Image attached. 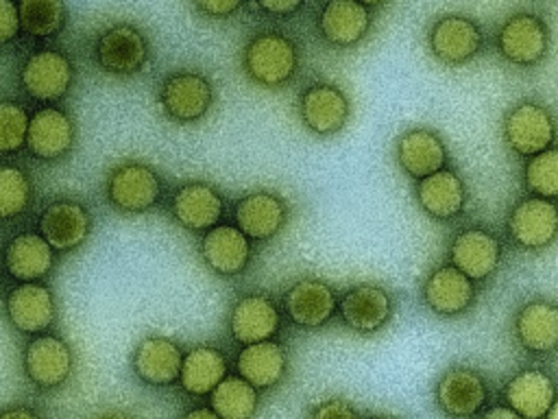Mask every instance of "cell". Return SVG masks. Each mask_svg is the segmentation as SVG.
Listing matches in <instances>:
<instances>
[{"label":"cell","mask_w":558,"mask_h":419,"mask_svg":"<svg viewBox=\"0 0 558 419\" xmlns=\"http://www.w3.org/2000/svg\"><path fill=\"white\" fill-rule=\"evenodd\" d=\"M242 63L248 79H253L257 85L279 87L294 76L299 52L290 37L275 31H264L246 44Z\"/></svg>","instance_id":"obj_1"},{"label":"cell","mask_w":558,"mask_h":419,"mask_svg":"<svg viewBox=\"0 0 558 419\" xmlns=\"http://www.w3.org/2000/svg\"><path fill=\"white\" fill-rule=\"evenodd\" d=\"M214 103V87L201 72L181 70L163 79L159 87V105L174 122L201 120Z\"/></svg>","instance_id":"obj_2"},{"label":"cell","mask_w":558,"mask_h":419,"mask_svg":"<svg viewBox=\"0 0 558 419\" xmlns=\"http://www.w3.org/2000/svg\"><path fill=\"white\" fill-rule=\"evenodd\" d=\"M501 133L517 155L534 157L549 148L556 137V127L551 113L541 103L523 100L506 113Z\"/></svg>","instance_id":"obj_3"},{"label":"cell","mask_w":558,"mask_h":419,"mask_svg":"<svg viewBox=\"0 0 558 419\" xmlns=\"http://www.w3.org/2000/svg\"><path fill=\"white\" fill-rule=\"evenodd\" d=\"M159 175L150 166L140 161L120 164L107 179V199L120 212H148L159 201Z\"/></svg>","instance_id":"obj_4"},{"label":"cell","mask_w":558,"mask_h":419,"mask_svg":"<svg viewBox=\"0 0 558 419\" xmlns=\"http://www.w3.org/2000/svg\"><path fill=\"white\" fill-rule=\"evenodd\" d=\"M497 48L501 57L514 65L538 63L549 48V31L545 20L534 13L510 15L497 33Z\"/></svg>","instance_id":"obj_5"},{"label":"cell","mask_w":558,"mask_h":419,"mask_svg":"<svg viewBox=\"0 0 558 419\" xmlns=\"http://www.w3.org/2000/svg\"><path fill=\"white\" fill-rule=\"evenodd\" d=\"M427 44L438 61L447 65H462L480 52L482 31L471 17L449 13L432 24L427 33Z\"/></svg>","instance_id":"obj_6"},{"label":"cell","mask_w":558,"mask_h":419,"mask_svg":"<svg viewBox=\"0 0 558 419\" xmlns=\"http://www.w3.org/2000/svg\"><path fill=\"white\" fill-rule=\"evenodd\" d=\"M22 85L39 103L61 100L74 79L70 59L61 50H37L22 65Z\"/></svg>","instance_id":"obj_7"},{"label":"cell","mask_w":558,"mask_h":419,"mask_svg":"<svg viewBox=\"0 0 558 419\" xmlns=\"http://www.w3.org/2000/svg\"><path fill=\"white\" fill-rule=\"evenodd\" d=\"M508 231L521 249L549 247L558 236V205L541 196L519 201L510 212Z\"/></svg>","instance_id":"obj_8"},{"label":"cell","mask_w":558,"mask_h":419,"mask_svg":"<svg viewBox=\"0 0 558 419\" xmlns=\"http://www.w3.org/2000/svg\"><path fill=\"white\" fill-rule=\"evenodd\" d=\"M96 59L105 72L135 74L148 59L146 37L131 24H113L100 33Z\"/></svg>","instance_id":"obj_9"},{"label":"cell","mask_w":558,"mask_h":419,"mask_svg":"<svg viewBox=\"0 0 558 419\" xmlns=\"http://www.w3.org/2000/svg\"><path fill=\"white\" fill-rule=\"evenodd\" d=\"M299 113L303 124L316 135L338 133L351 113L347 94L331 83H314L299 98Z\"/></svg>","instance_id":"obj_10"},{"label":"cell","mask_w":558,"mask_h":419,"mask_svg":"<svg viewBox=\"0 0 558 419\" xmlns=\"http://www.w3.org/2000/svg\"><path fill=\"white\" fill-rule=\"evenodd\" d=\"M24 371L41 388L63 384L72 371L70 345L52 334L35 336L24 349Z\"/></svg>","instance_id":"obj_11"},{"label":"cell","mask_w":558,"mask_h":419,"mask_svg":"<svg viewBox=\"0 0 558 419\" xmlns=\"http://www.w3.org/2000/svg\"><path fill=\"white\" fill-rule=\"evenodd\" d=\"M449 255L451 266H456L471 282L484 279L497 271L501 262V244L490 231L471 227L453 238Z\"/></svg>","instance_id":"obj_12"},{"label":"cell","mask_w":558,"mask_h":419,"mask_svg":"<svg viewBox=\"0 0 558 419\" xmlns=\"http://www.w3.org/2000/svg\"><path fill=\"white\" fill-rule=\"evenodd\" d=\"M436 402L449 417H471L486 402V382L475 369L451 367L436 384Z\"/></svg>","instance_id":"obj_13"},{"label":"cell","mask_w":558,"mask_h":419,"mask_svg":"<svg viewBox=\"0 0 558 419\" xmlns=\"http://www.w3.org/2000/svg\"><path fill=\"white\" fill-rule=\"evenodd\" d=\"M229 330L244 347L272 340L279 330V310L266 295H244L231 310Z\"/></svg>","instance_id":"obj_14"},{"label":"cell","mask_w":558,"mask_h":419,"mask_svg":"<svg viewBox=\"0 0 558 419\" xmlns=\"http://www.w3.org/2000/svg\"><path fill=\"white\" fill-rule=\"evenodd\" d=\"M238 229L253 240L272 238L288 218V207L281 196L268 190H255L244 194L235 203Z\"/></svg>","instance_id":"obj_15"},{"label":"cell","mask_w":558,"mask_h":419,"mask_svg":"<svg viewBox=\"0 0 558 419\" xmlns=\"http://www.w3.org/2000/svg\"><path fill=\"white\" fill-rule=\"evenodd\" d=\"M92 218L76 201H54L39 216L41 236L54 251H72L89 236Z\"/></svg>","instance_id":"obj_16"},{"label":"cell","mask_w":558,"mask_h":419,"mask_svg":"<svg viewBox=\"0 0 558 419\" xmlns=\"http://www.w3.org/2000/svg\"><path fill=\"white\" fill-rule=\"evenodd\" d=\"M181 367L183 351L174 340L166 336H146L135 347L133 371L146 384H172L177 378H181Z\"/></svg>","instance_id":"obj_17"},{"label":"cell","mask_w":558,"mask_h":419,"mask_svg":"<svg viewBox=\"0 0 558 419\" xmlns=\"http://www.w3.org/2000/svg\"><path fill=\"white\" fill-rule=\"evenodd\" d=\"M9 321L24 334L44 332L54 321V299L48 286L22 282L7 297Z\"/></svg>","instance_id":"obj_18"},{"label":"cell","mask_w":558,"mask_h":419,"mask_svg":"<svg viewBox=\"0 0 558 419\" xmlns=\"http://www.w3.org/2000/svg\"><path fill=\"white\" fill-rule=\"evenodd\" d=\"M74 142V124L63 109L41 107L31 116L26 146L39 159L63 157Z\"/></svg>","instance_id":"obj_19"},{"label":"cell","mask_w":558,"mask_h":419,"mask_svg":"<svg viewBox=\"0 0 558 419\" xmlns=\"http://www.w3.org/2000/svg\"><path fill=\"white\" fill-rule=\"evenodd\" d=\"M423 299L432 312L440 316H458L475 301V288L466 275L447 264L429 273L423 286Z\"/></svg>","instance_id":"obj_20"},{"label":"cell","mask_w":558,"mask_h":419,"mask_svg":"<svg viewBox=\"0 0 558 419\" xmlns=\"http://www.w3.org/2000/svg\"><path fill=\"white\" fill-rule=\"evenodd\" d=\"M286 312L301 327H318L336 312V292L323 279H299L283 297Z\"/></svg>","instance_id":"obj_21"},{"label":"cell","mask_w":558,"mask_h":419,"mask_svg":"<svg viewBox=\"0 0 558 419\" xmlns=\"http://www.w3.org/2000/svg\"><path fill=\"white\" fill-rule=\"evenodd\" d=\"M205 264L218 275H238L251 260L248 238L233 225H216L201 240Z\"/></svg>","instance_id":"obj_22"},{"label":"cell","mask_w":558,"mask_h":419,"mask_svg":"<svg viewBox=\"0 0 558 419\" xmlns=\"http://www.w3.org/2000/svg\"><path fill=\"white\" fill-rule=\"evenodd\" d=\"M340 314L351 330L371 334L384 327L386 321L390 319L392 299L384 288L373 284H362L342 295Z\"/></svg>","instance_id":"obj_23"},{"label":"cell","mask_w":558,"mask_h":419,"mask_svg":"<svg viewBox=\"0 0 558 419\" xmlns=\"http://www.w3.org/2000/svg\"><path fill=\"white\" fill-rule=\"evenodd\" d=\"M222 210H225V203L218 190L203 181L185 183L172 196L174 218L192 231H201V229L209 231L211 227H216L222 216Z\"/></svg>","instance_id":"obj_24"},{"label":"cell","mask_w":558,"mask_h":419,"mask_svg":"<svg viewBox=\"0 0 558 419\" xmlns=\"http://www.w3.org/2000/svg\"><path fill=\"white\" fill-rule=\"evenodd\" d=\"M447 148L438 133L429 129H410L397 140V161L414 179H425L442 170Z\"/></svg>","instance_id":"obj_25"},{"label":"cell","mask_w":558,"mask_h":419,"mask_svg":"<svg viewBox=\"0 0 558 419\" xmlns=\"http://www.w3.org/2000/svg\"><path fill=\"white\" fill-rule=\"evenodd\" d=\"M320 35L333 46H353L371 28V13L364 2L331 0L318 15Z\"/></svg>","instance_id":"obj_26"},{"label":"cell","mask_w":558,"mask_h":419,"mask_svg":"<svg viewBox=\"0 0 558 419\" xmlns=\"http://www.w3.org/2000/svg\"><path fill=\"white\" fill-rule=\"evenodd\" d=\"M504 395L508 406L523 419H541L556 402V386L547 373L538 369H527L517 373L506 384Z\"/></svg>","instance_id":"obj_27"},{"label":"cell","mask_w":558,"mask_h":419,"mask_svg":"<svg viewBox=\"0 0 558 419\" xmlns=\"http://www.w3.org/2000/svg\"><path fill=\"white\" fill-rule=\"evenodd\" d=\"M519 343L536 354H547L558 347V306L551 301L525 303L514 321Z\"/></svg>","instance_id":"obj_28"},{"label":"cell","mask_w":558,"mask_h":419,"mask_svg":"<svg viewBox=\"0 0 558 419\" xmlns=\"http://www.w3.org/2000/svg\"><path fill=\"white\" fill-rule=\"evenodd\" d=\"M464 183L453 170H438L416 183L418 205L434 218L447 220L464 207Z\"/></svg>","instance_id":"obj_29"},{"label":"cell","mask_w":558,"mask_h":419,"mask_svg":"<svg viewBox=\"0 0 558 419\" xmlns=\"http://www.w3.org/2000/svg\"><path fill=\"white\" fill-rule=\"evenodd\" d=\"M238 373L246 380L253 388H268L275 386L288 367V356L283 347L275 340H264L255 345H246L238 354Z\"/></svg>","instance_id":"obj_30"},{"label":"cell","mask_w":558,"mask_h":419,"mask_svg":"<svg viewBox=\"0 0 558 419\" xmlns=\"http://www.w3.org/2000/svg\"><path fill=\"white\" fill-rule=\"evenodd\" d=\"M52 247L48 240L39 234H20L15 236L4 253V264L7 271L22 282L39 279L48 275L52 268Z\"/></svg>","instance_id":"obj_31"},{"label":"cell","mask_w":558,"mask_h":419,"mask_svg":"<svg viewBox=\"0 0 558 419\" xmlns=\"http://www.w3.org/2000/svg\"><path fill=\"white\" fill-rule=\"evenodd\" d=\"M227 373V360L216 347H192L183 356L181 367V386L192 395L211 393Z\"/></svg>","instance_id":"obj_32"},{"label":"cell","mask_w":558,"mask_h":419,"mask_svg":"<svg viewBox=\"0 0 558 419\" xmlns=\"http://www.w3.org/2000/svg\"><path fill=\"white\" fill-rule=\"evenodd\" d=\"M211 410L220 419H251L257 408V391L242 378H225L211 393Z\"/></svg>","instance_id":"obj_33"},{"label":"cell","mask_w":558,"mask_h":419,"mask_svg":"<svg viewBox=\"0 0 558 419\" xmlns=\"http://www.w3.org/2000/svg\"><path fill=\"white\" fill-rule=\"evenodd\" d=\"M65 4L57 0H24L20 2V24L28 35L50 37L65 24Z\"/></svg>","instance_id":"obj_34"},{"label":"cell","mask_w":558,"mask_h":419,"mask_svg":"<svg viewBox=\"0 0 558 419\" xmlns=\"http://www.w3.org/2000/svg\"><path fill=\"white\" fill-rule=\"evenodd\" d=\"M525 185L541 199H558V148H547L525 164Z\"/></svg>","instance_id":"obj_35"},{"label":"cell","mask_w":558,"mask_h":419,"mask_svg":"<svg viewBox=\"0 0 558 419\" xmlns=\"http://www.w3.org/2000/svg\"><path fill=\"white\" fill-rule=\"evenodd\" d=\"M31 201V181L17 166H0V218H13Z\"/></svg>","instance_id":"obj_36"},{"label":"cell","mask_w":558,"mask_h":419,"mask_svg":"<svg viewBox=\"0 0 558 419\" xmlns=\"http://www.w3.org/2000/svg\"><path fill=\"white\" fill-rule=\"evenodd\" d=\"M28 113L13 100L0 103V153H15L26 144Z\"/></svg>","instance_id":"obj_37"},{"label":"cell","mask_w":558,"mask_h":419,"mask_svg":"<svg viewBox=\"0 0 558 419\" xmlns=\"http://www.w3.org/2000/svg\"><path fill=\"white\" fill-rule=\"evenodd\" d=\"M20 28V4L11 0H0V44L11 41Z\"/></svg>","instance_id":"obj_38"},{"label":"cell","mask_w":558,"mask_h":419,"mask_svg":"<svg viewBox=\"0 0 558 419\" xmlns=\"http://www.w3.org/2000/svg\"><path fill=\"white\" fill-rule=\"evenodd\" d=\"M310 419H360V417L347 399L333 397V399H327V402L318 404Z\"/></svg>","instance_id":"obj_39"},{"label":"cell","mask_w":558,"mask_h":419,"mask_svg":"<svg viewBox=\"0 0 558 419\" xmlns=\"http://www.w3.org/2000/svg\"><path fill=\"white\" fill-rule=\"evenodd\" d=\"M194 9L207 17L214 20H225L231 13L240 9V2H222V0H211V2H194Z\"/></svg>","instance_id":"obj_40"},{"label":"cell","mask_w":558,"mask_h":419,"mask_svg":"<svg viewBox=\"0 0 558 419\" xmlns=\"http://www.w3.org/2000/svg\"><path fill=\"white\" fill-rule=\"evenodd\" d=\"M257 9L266 11V13H272V15H290L294 11L301 9V2L299 0H283V2H259L255 4Z\"/></svg>","instance_id":"obj_41"},{"label":"cell","mask_w":558,"mask_h":419,"mask_svg":"<svg viewBox=\"0 0 558 419\" xmlns=\"http://www.w3.org/2000/svg\"><path fill=\"white\" fill-rule=\"evenodd\" d=\"M0 419H39V415L26 406H13L0 412Z\"/></svg>","instance_id":"obj_42"},{"label":"cell","mask_w":558,"mask_h":419,"mask_svg":"<svg viewBox=\"0 0 558 419\" xmlns=\"http://www.w3.org/2000/svg\"><path fill=\"white\" fill-rule=\"evenodd\" d=\"M482 419H523L510 406H495L482 415Z\"/></svg>","instance_id":"obj_43"},{"label":"cell","mask_w":558,"mask_h":419,"mask_svg":"<svg viewBox=\"0 0 558 419\" xmlns=\"http://www.w3.org/2000/svg\"><path fill=\"white\" fill-rule=\"evenodd\" d=\"M183 419H220L211 408H192L183 415Z\"/></svg>","instance_id":"obj_44"},{"label":"cell","mask_w":558,"mask_h":419,"mask_svg":"<svg viewBox=\"0 0 558 419\" xmlns=\"http://www.w3.org/2000/svg\"><path fill=\"white\" fill-rule=\"evenodd\" d=\"M545 419H558V399L551 404V408H549V412L545 415Z\"/></svg>","instance_id":"obj_45"},{"label":"cell","mask_w":558,"mask_h":419,"mask_svg":"<svg viewBox=\"0 0 558 419\" xmlns=\"http://www.w3.org/2000/svg\"><path fill=\"white\" fill-rule=\"evenodd\" d=\"M98 419H129V417L122 415V412H107V415H102V417H98Z\"/></svg>","instance_id":"obj_46"},{"label":"cell","mask_w":558,"mask_h":419,"mask_svg":"<svg viewBox=\"0 0 558 419\" xmlns=\"http://www.w3.org/2000/svg\"><path fill=\"white\" fill-rule=\"evenodd\" d=\"M371 419H395V417H388V415H377V417H371Z\"/></svg>","instance_id":"obj_47"}]
</instances>
